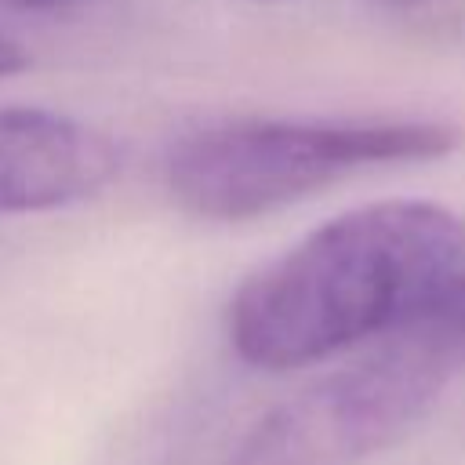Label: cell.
I'll return each mask as SVG.
<instances>
[{
  "mask_svg": "<svg viewBox=\"0 0 465 465\" xmlns=\"http://www.w3.org/2000/svg\"><path fill=\"white\" fill-rule=\"evenodd\" d=\"M465 269V222L432 200L341 211L254 269L229 302V345L294 371L418 320Z\"/></svg>",
  "mask_w": 465,
  "mask_h": 465,
  "instance_id": "cell-1",
  "label": "cell"
},
{
  "mask_svg": "<svg viewBox=\"0 0 465 465\" xmlns=\"http://www.w3.org/2000/svg\"><path fill=\"white\" fill-rule=\"evenodd\" d=\"M458 142V127L440 120L240 116L178 138L163 174L182 211L203 222H251L360 167L436 160Z\"/></svg>",
  "mask_w": 465,
  "mask_h": 465,
  "instance_id": "cell-2",
  "label": "cell"
},
{
  "mask_svg": "<svg viewBox=\"0 0 465 465\" xmlns=\"http://www.w3.org/2000/svg\"><path fill=\"white\" fill-rule=\"evenodd\" d=\"M454 378L443 352L407 323L269 407L225 465H363L418 425Z\"/></svg>",
  "mask_w": 465,
  "mask_h": 465,
  "instance_id": "cell-3",
  "label": "cell"
},
{
  "mask_svg": "<svg viewBox=\"0 0 465 465\" xmlns=\"http://www.w3.org/2000/svg\"><path fill=\"white\" fill-rule=\"evenodd\" d=\"M116 171V145L98 127L40 105H0V214L87 203Z\"/></svg>",
  "mask_w": 465,
  "mask_h": 465,
  "instance_id": "cell-4",
  "label": "cell"
},
{
  "mask_svg": "<svg viewBox=\"0 0 465 465\" xmlns=\"http://www.w3.org/2000/svg\"><path fill=\"white\" fill-rule=\"evenodd\" d=\"M421 334L447 356V363L461 374L465 371V269L450 280V287L418 316L411 320Z\"/></svg>",
  "mask_w": 465,
  "mask_h": 465,
  "instance_id": "cell-5",
  "label": "cell"
},
{
  "mask_svg": "<svg viewBox=\"0 0 465 465\" xmlns=\"http://www.w3.org/2000/svg\"><path fill=\"white\" fill-rule=\"evenodd\" d=\"M22 69H29V51L7 36H0V80L18 76Z\"/></svg>",
  "mask_w": 465,
  "mask_h": 465,
  "instance_id": "cell-6",
  "label": "cell"
},
{
  "mask_svg": "<svg viewBox=\"0 0 465 465\" xmlns=\"http://www.w3.org/2000/svg\"><path fill=\"white\" fill-rule=\"evenodd\" d=\"M15 4L33 7V11H47V7H58V4H65V0H15Z\"/></svg>",
  "mask_w": 465,
  "mask_h": 465,
  "instance_id": "cell-7",
  "label": "cell"
},
{
  "mask_svg": "<svg viewBox=\"0 0 465 465\" xmlns=\"http://www.w3.org/2000/svg\"><path fill=\"white\" fill-rule=\"evenodd\" d=\"M374 4H385V7H414V4H425V0H374Z\"/></svg>",
  "mask_w": 465,
  "mask_h": 465,
  "instance_id": "cell-8",
  "label": "cell"
}]
</instances>
